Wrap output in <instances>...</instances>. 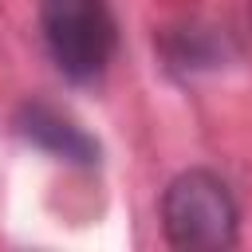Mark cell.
Listing matches in <instances>:
<instances>
[{
	"mask_svg": "<svg viewBox=\"0 0 252 252\" xmlns=\"http://www.w3.org/2000/svg\"><path fill=\"white\" fill-rule=\"evenodd\" d=\"M39 28L47 55L63 79H102L118 43V28L106 0H39Z\"/></svg>",
	"mask_w": 252,
	"mask_h": 252,
	"instance_id": "obj_1",
	"label": "cell"
},
{
	"mask_svg": "<svg viewBox=\"0 0 252 252\" xmlns=\"http://www.w3.org/2000/svg\"><path fill=\"white\" fill-rule=\"evenodd\" d=\"M236 220L228 185L209 169H185L161 193V232L173 248H232Z\"/></svg>",
	"mask_w": 252,
	"mask_h": 252,
	"instance_id": "obj_2",
	"label": "cell"
},
{
	"mask_svg": "<svg viewBox=\"0 0 252 252\" xmlns=\"http://www.w3.org/2000/svg\"><path fill=\"white\" fill-rule=\"evenodd\" d=\"M16 130L32 146H39V150H47L63 161H75V165H94L98 161V142L83 126H75L63 110H55L47 102H24L20 114H16Z\"/></svg>",
	"mask_w": 252,
	"mask_h": 252,
	"instance_id": "obj_3",
	"label": "cell"
}]
</instances>
